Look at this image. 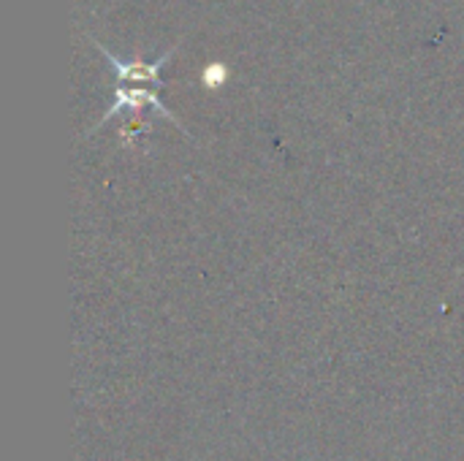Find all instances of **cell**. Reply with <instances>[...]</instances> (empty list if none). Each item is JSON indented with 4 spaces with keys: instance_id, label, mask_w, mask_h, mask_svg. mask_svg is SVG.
<instances>
[{
    "instance_id": "6da1fadb",
    "label": "cell",
    "mask_w": 464,
    "mask_h": 461,
    "mask_svg": "<svg viewBox=\"0 0 464 461\" xmlns=\"http://www.w3.org/2000/svg\"><path fill=\"white\" fill-rule=\"evenodd\" d=\"M141 109H152V114H158V117H163V120H169V122H174L177 128H179V133H185L188 139H190V133H188V128L177 120V114L174 111H169L166 106H163V101L152 92V90H139V87H125V84H120L117 90H114V101H111V106L103 111V117L98 120V125H92L90 128V133H84V136H92L101 125H106L111 117H117V114H139Z\"/></svg>"
},
{
    "instance_id": "7a4b0ae2",
    "label": "cell",
    "mask_w": 464,
    "mask_h": 461,
    "mask_svg": "<svg viewBox=\"0 0 464 461\" xmlns=\"http://www.w3.org/2000/svg\"><path fill=\"white\" fill-rule=\"evenodd\" d=\"M95 43V49L106 57V62H109V68H111V73L120 79V82H141V84H152V87H158V90H163L166 84H163V79H160V71H163V65L177 54V49H179V43H174L166 54H160L155 62H144V60H130V62H125V60H120V57H114L103 43H98V41H92Z\"/></svg>"
},
{
    "instance_id": "3957f363",
    "label": "cell",
    "mask_w": 464,
    "mask_h": 461,
    "mask_svg": "<svg viewBox=\"0 0 464 461\" xmlns=\"http://www.w3.org/2000/svg\"><path fill=\"white\" fill-rule=\"evenodd\" d=\"M144 130H147L144 122H125L122 130H120V144H122V147H133V141H136Z\"/></svg>"
},
{
    "instance_id": "277c9868",
    "label": "cell",
    "mask_w": 464,
    "mask_h": 461,
    "mask_svg": "<svg viewBox=\"0 0 464 461\" xmlns=\"http://www.w3.org/2000/svg\"><path fill=\"white\" fill-rule=\"evenodd\" d=\"M223 76H226V65H220V62H212V65H207V71H204V82H207L209 87H218V84L223 82Z\"/></svg>"
}]
</instances>
